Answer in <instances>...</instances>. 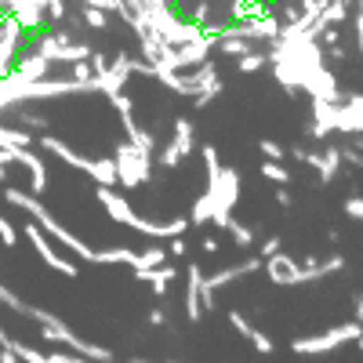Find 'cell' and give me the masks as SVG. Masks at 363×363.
I'll use <instances>...</instances> for the list:
<instances>
[{
  "instance_id": "obj_17",
  "label": "cell",
  "mask_w": 363,
  "mask_h": 363,
  "mask_svg": "<svg viewBox=\"0 0 363 363\" xmlns=\"http://www.w3.org/2000/svg\"><path fill=\"white\" fill-rule=\"evenodd\" d=\"M203 251H207V255H215V251H218V240H215V236H207V240H203Z\"/></svg>"
},
{
  "instance_id": "obj_3",
  "label": "cell",
  "mask_w": 363,
  "mask_h": 363,
  "mask_svg": "<svg viewBox=\"0 0 363 363\" xmlns=\"http://www.w3.org/2000/svg\"><path fill=\"white\" fill-rule=\"evenodd\" d=\"M265 262V272H269V280L272 284H280V287H291V284H298V262H291V258H284L280 251L277 255H269V258H262Z\"/></svg>"
},
{
  "instance_id": "obj_19",
  "label": "cell",
  "mask_w": 363,
  "mask_h": 363,
  "mask_svg": "<svg viewBox=\"0 0 363 363\" xmlns=\"http://www.w3.org/2000/svg\"><path fill=\"white\" fill-rule=\"evenodd\" d=\"M131 363H149V359H131Z\"/></svg>"
},
{
  "instance_id": "obj_16",
  "label": "cell",
  "mask_w": 363,
  "mask_h": 363,
  "mask_svg": "<svg viewBox=\"0 0 363 363\" xmlns=\"http://www.w3.org/2000/svg\"><path fill=\"white\" fill-rule=\"evenodd\" d=\"M345 211H349L352 218H359V215H363V207H359V200H349V203H345Z\"/></svg>"
},
{
  "instance_id": "obj_6",
  "label": "cell",
  "mask_w": 363,
  "mask_h": 363,
  "mask_svg": "<svg viewBox=\"0 0 363 363\" xmlns=\"http://www.w3.org/2000/svg\"><path fill=\"white\" fill-rule=\"evenodd\" d=\"M189 291H186V313H189V320L193 323H200L203 320V298H200V265H189Z\"/></svg>"
},
{
  "instance_id": "obj_15",
  "label": "cell",
  "mask_w": 363,
  "mask_h": 363,
  "mask_svg": "<svg viewBox=\"0 0 363 363\" xmlns=\"http://www.w3.org/2000/svg\"><path fill=\"white\" fill-rule=\"evenodd\" d=\"M164 320H167V313H164V309H160V306H157V309H153V313H149V323H153V327H160V323H164Z\"/></svg>"
},
{
  "instance_id": "obj_11",
  "label": "cell",
  "mask_w": 363,
  "mask_h": 363,
  "mask_svg": "<svg viewBox=\"0 0 363 363\" xmlns=\"http://www.w3.org/2000/svg\"><path fill=\"white\" fill-rule=\"evenodd\" d=\"M84 18H87V26H95V29H106V15H102L99 8L84 4Z\"/></svg>"
},
{
  "instance_id": "obj_4",
  "label": "cell",
  "mask_w": 363,
  "mask_h": 363,
  "mask_svg": "<svg viewBox=\"0 0 363 363\" xmlns=\"http://www.w3.org/2000/svg\"><path fill=\"white\" fill-rule=\"evenodd\" d=\"M178 138H171V145H167V153H164V164L167 167H174V164H182V157L193 149V128L186 124V120H178Z\"/></svg>"
},
{
  "instance_id": "obj_18",
  "label": "cell",
  "mask_w": 363,
  "mask_h": 363,
  "mask_svg": "<svg viewBox=\"0 0 363 363\" xmlns=\"http://www.w3.org/2000/svg\"><path fill=\"white\" fill-rule=\"evenodd\" d=\"M0 363H18V356L11 349H4V352H0Z\"/></svg>"
},
{
  "instance_id": "obj_14",
  "label": "cell",
  "mask_w": 363,
  "mask_h": 363,
  "mask_svg": "<svg viewBox=\"0 0 363 363\" xmlns=\"http://www.w3.org/2000/svg\"><path fill=\"white\" fill-rule=\"evenodd\" d=\"M280 251V236H269L265 244H262V258H269V255H277Z\"/></svg>"
},
{
  "instance_id": "obj_8",
  "label": "cell",
  "mask_w": 363,
  "mask_h": 363,
  "mask_svg": "<svg viewBox=\"0 0 363 363\" xmlns=\"http://www.w3.org/2000/svg\"><path fill=\"white\" fill-rule=\"evenodd\" d=\"M225 229H233V240H236L240 247H251V244H255V229H247V225H236L233 218L225 222Z\"/></svg>"
},
{
  "instance_id": "obj_13",
  "label": "cell",
  "mask_w": 363,
  "mask_h": 363,
  "mask_svg": "<svg viewBox=\"0 0 363 363\" xmlns=\"http://www.w3.org/2000/svg\"><path fill=\"white\" fill-rule=\"evenodd\" d=\"M262 153H265L269 160H284V149H280L277 142H262Z\"/></svg>"
},
{
  "instance_id": "obj_9",
  "label": "cell",
  "mask_w": 363,
  "mask_h": 363,
  "mask_svg": "<svg viewBox=\"0 0 363 363\" xmlns=\"http://www.w3.org/2000/svg\"><path fill=\"white\" fill-rule=\"evenodd\" d=\"M0 240H4V247H15L18 244V233H15V225L0 215Z\"/></svg>"
},
{
  "instance_id": "obj_10",
  "label": "cell",
  "mask_w": 363,
  "mask_h": 363,
  "mask_svg": "<svg viewBox=\"0 0 363 363\" xmlns=\"http://www.w3.org/2000/svg\"><path fill=\"white\" fill-rule=\"evenodd\" d=\"M247 342H251L262 356H269V352H272V338H269V335H262V330H251V338H247Z\"/></svg>"
},
{
  "instance_id": "obj_12",
  "label": "cell",
  "mask_w": 363,
  "mask_h": 363,
  "mask_svg": "<svg viewBox=\"0 0 363 363\" xmlns=\"http://www.w3.org/2000/svg\"><path fill=\"white\" fill-rule=\"evenodd\" d=\"M229 320H233V327L240 330V335H244V338H251V330H255V327L247 323V316H240V313H229Z\"/></svg>"
},
{
  "instance_id": "obj_5",
  "label": "cell",
  "mask_w": 363,
  "mask_h": 363,
  "mask_svg": "<svg viewBox=\"0 0 363 363\" xmlns=\"http://www.w3.org/2000/svg\"><path fill=\"white\" fill-rule=\"evenodd\" d=\"M99 200L106 203V211H109V218H116V222H124V225H131L138 215H135V211H131V203L124 200V196H116L109 186H102L99 189Z\"/></svg>"
},
{
  "instance_id": "obj_1",
  "label": "cell",
  "mask_w": 363,
  "mask_h": 363,
  "mask_svg": "<svg viewBox=\"0 0 363 363\" xmlns=\"http://www.w3.org/2000/svg\"><path fill=\"white\" fill-rule=\"evenodd\" d=\"M359 338V323H342L335 330H327V335H316V338H298L291 345V352L298 356H316V352H330V349H338L345 342H356Z\"/></svg>"
},
{
  "instance_id": "obj_2",
  "label": "cell",
  "mask_w": 363,
  "mask_h": 363,
  "mask_svg": "<svg viewBox=\"0 0 363 363\" xmlns=\"http://www.w3.org/2000/svg\"><path fill=\"white\" fill-rule=\"evenodd\" d=\"M22 233H26V240H29V244L37 247V255H40V258H44V262L51 265V269H58V272H62V277H77V265H73V262H66L62 255H55V251L48 247V240L40 236V225L26 222V229H22Z\"/></svg>"
},
{
  "instance_id": "obj_7",
  "label": "cell",
  "mask_w": 363,
  "mask_h": 363,
  "mask_svg": "<svg viewBox=\"0 0 363 363\" xmlns=\"http://www.w3.org/2000/svg\"><path fill=\"white\" fill-rule=\"evenodd\" d=\"M262 178L277 182V186H287V182H291V174L280 167V160H269V164H262Z\"/></svg>"
}]
</instances>
